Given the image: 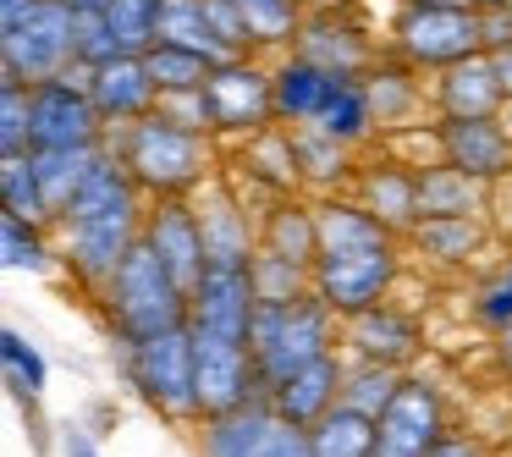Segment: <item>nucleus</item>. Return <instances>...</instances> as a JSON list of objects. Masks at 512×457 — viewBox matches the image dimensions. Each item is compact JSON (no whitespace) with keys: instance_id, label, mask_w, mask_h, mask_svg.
<instances>
[{"instance_id":"obj_1","label":"nucleus","mask_w":512,"mask_h":457,"mask_svg":"<svg viewBox=\"0 0 512 457\" xmlns=\"http://www.w3.org/2000/svg\"><path fill=\"white\" fill-rule=\"evenodd\" d=\"M144 215H149V193L138 188L133 171L122 166L116 144H105L100 155H94L89 177L78 182V193H72V199L61 204V215L50 221L61 265H67V276L78 281L89 298L111 281V270L138 248V237H144Z\"/></svg>"},{"instance_id":"obj_2","label":"nucleus","mask_w":512,"mask_h":457,"mask_svg":"<svg viewBox=\"0 0 512 457\" xmlns=\"http://www.w3.org/2000/svg\"><path fill=\"white\" fill-rule=\"evenodd\" d=\"M111 144L149 199H193L226 166L221 138L171 122L166 111H149L138 122H127L122 133H111Z\"/></svg>"},{"instance_id":"obj_3","label":"nucleus","mask_w":512,"mask_h":457,"mask_svg":"<svg viewBox=\"0 0 512 457\" xmlns=\"http://www.w3.org/2000/svg\"><path fill=\"white\" fill-rule=\"evenodd\" d=\"M94 303H100L116 347H122V342H144V336H160V331L188 325L193 292L182 287V281L166 270V259L138 237V248L111 270V281L94 292Z\"/></svg>"},{"instance_id":"obj_4","label":"nucleus","mask_w":512,"mask_h":457,"mask_svg":"<svg viewBox=\"0 0 512 457\" xmlns=\"http://www.w3.org/2000/svg\"><path fill=\"white\" fill-rule=\"evenodd\" d=\"M248 347H254L259 380H265V391H270L276 380H287L292 369L336 353V347H342V320H336L314 292L287 298V303H259Z\"/></svg>"},{"instance_id":"obj_5","label":"nucleus","mask_w":512,"mask_h":457,"mask_svg":"<svg viewBox=\"0 0 512 457\" xmlns=\"http://www.w3.org/2000/svg\"><path fill=\"white\" fill-rule=\"evenodd\" d=\"M122 375L160 419L177 424H199V369H193V331L177 325V331L144 336V342H122Z\"/></svg>"},{"instance_id":"obj_6","label":"nucleus","mask_w":512,"mask_h":457,"mask_svg":"<svg viewBox=\"0 0 512 457\" xmlns=\"http://www.w3.org/2000/svg\"><path fill=\"white\" fill-rule=\"evenodd\" d=\"M397 276H402V237L397 232L375 237V243L320 248V259H314V298L336 320H353V314L386 303Z\"/></svg>"},{"instance_id":"obj_7","label":"nucleus","mask_w":512,"mask_h":457,"mask_svg":"<svg viewBox=\"0 0 512 457\" xmlns=\"http://www.w3.org/2000/svg\"><path fill=\"white\" fill-rule=\"evenodd\" d=\"M391 56H402L419 72H446L457 61L485 50V12L479 6H424L402 0L391 17Z\"/></svg>"},{"instance_id":"obj_8","label":"nucleus","mask_w":512,"mask_h":457,"mask_svg":"<svg viewBox=\"0 0 512 457\" xmlns=\"http://www.w3.org/2000/svg\"><path fill=\"white\" fill-rule=\"evenodd\" d=\"M78 67V12L67 0H39L17 28H0V78L45 83Z\"/></svg>"},{"instance_id":"obj_9","label":"nucleus","mask_w":512,"mask_h":457,"mask_svg":"<svg viewBox=\"0 0 512 457\" xmlns=\"http://www.w3.org/2000/svg\"><path fill=\"white\" fill-rule=\"evenodd\" d=\"M204 105H210V127L221 144H243V138L276 127V72L265 56H232L204 78Z\"/></svg>"},{"instance_id":"obj_10","label":"nucleus","mask_w":512,"mask_h":457,"mask_svg":"<svg viewBox=\"0 0 512 457\" xmlns=\"http://www.w3.org/2000/svg\"><path fill=\"white\" fill-rule=\"evenodd\" d=\"M199 457H314V446L309 430L292 424L270 397H254L199 424Z\"/></svg>"},{"instance_id":"obj_11","label":"nucleus","mask_w":512,"mask_h":457,"mask_svg":"<svg viewBox=\"0 0 512 457\" xmlns=\"http://www.w3.org/2000/svg\"><path fill=\"white\" fill-rule=\"evenodd\" d=\"M34 94V149H100L111 144V127H105L100 105H94L83 67L61 72V78L28 83Z\"/></svg>"},{"instance_id":"obj_12","label":"nucleus","mask_w":512,"mask_h":457,"mask_svg":"<svg viewBox=\"0 0 512 457\" xmlns=\"http://www.w3.org/2000/svg\"><path fill=\"white\" fill-rule=\"evenodd\" d=\"M259 314V287H254V259H210L204 276L193 281V309L188 325L199 336H226L248 342Z\"/></svg>"},{"instance_id":"obj_13","label":"nucleus","mask_w":512,"mask_h":457,"mask_svg":"<svg viewBox=\"0 0 512 457\" xmlns=\"http://www.w3.org/2000/svg\"><path fill=\"white\" fill-rule=\"evenodd\" d=\"M452 430L446 419V397L430 375H402L397 397L380 408L375 419V457H424L441 435Z\"/></svg>"},{"instance_id":"obj_14","label":"nucleus","mask_w":512,"mask_h":457,"mask_svg":"<svg viewBox=\"0 0 512 457\" xmlns=\"http://www.w3.org/2000/svg\"><path fill=\"white\" fill-rule=\"evenodd\" d=\"M292 50L309 56V61H320V67H331V72H347V78H364V72L386 56L380 39H375V28H369L353 6H342V0H320V6H309Z\"/></svg>"},{"instance_id":"obj_15","label":"nucleus","mask_w":512,"mask_h":457,"mask_svg":"<svg viewBox=\"0 0 512 457\" xmlns=\"http://www.w3.org/2000/svg\"><path fill=\"white\" fill-rule=\"evenodd\" d=\"M193 369H199V413L204 419L265 397V380H259V364H254V347L248 342H226V336H199L193 331Z\"/></svg>"},{"instance_id":"obj_16","label":"nucleus","mask_w":512,"mask_h":457,"mask_svg":"<svg viewBox=\"0 0 512 457\" xmlns=\"http://www.w3.org/2000/svg\"><path fill=\"white\" fill-rule=\"evenodd\" d=\"M226 177L248 193L254 204L287 199V193H303V171H298V144H292V127L276 122L265 133L243 138V144L226 149Z\"/></svg>"},{"instance_id":"obj_17","label":"nucleus","mask_w":512,"mask_h":457,"mask_svg":"<svg viewBox=\"0 0 512 457\" xmlns=\"http://www.w3.org/2000/svg\"><path fill=\"white\" fill-rule=\"evenodd\" d=\"M441 160L496 188L512 177V127L501 116H441Z\"/></svg>"},{"instance_id":"obj_18","label":"nucleus","mask_w":512,"mask_h":457,"mask_svg":"<svg viewBox=\"0 0 512 457\" xmlns=\"http://www.w3.org/2000/svg\"><path fill=\"white\" fill-rule=\"evenodd\" d=\"M199 221H204V243H210V259H254L259 254V204L237 188L232 177H210L199 193Z\"/></svg>"},{"instance_id":"obj_19","label":"nucleus","mask_w":512,"mask_h":457,"mask_svg":"<svg viewBox=\"0 0 512 457\" xmlns=\"http://www.w3.org/2000/svg\"><path fill=\"white\" fill-rule=\"evenodd\" d=\"M144 243L166 259V270L193 292V281L210 265V243H204V221L193 199H149L144 215Z\"/></svg>"},{"instance_id":"obj_20","label":"nucleus","mask_w":512,"mask_h":457,"mask_svg":"<svg viewBox=\"0 0 512 457\" xmlns=\"http://www.w3.org/2000/svg\"><path fill=\"white\" fill-rule=\"evenodd\" d=\"M342 353L369 358V364H391V369H413V358L424 353V325L386 298L375 309L342 320Z\"/></svg>"},{"instance_id":"obj_21","label":"nucleus","mask_w":512,"mask_h":457,"mask_svg":"<svg viewBox=\"0 0 512 457\" xmlns=\"http://www.w3.org/2000/svg\"><path fill=\"white\" fill-rule=\"evenodd\" d=\"M83 83H89L111 133H122L127 122H138V116H149L160 105V89L149 78L144 56H116V61H100V67H83Z\"/></svg>"},{"instance_id":"obj_22","label":"nucleus","mask_w":512,"mask_h":457,"mask_svg":"<svg viewBox=\"0 0 512 457\" xmlns=\"http://www.w3.org/2000/svg\"><path fill=\"white\" fill-rule=\"evenodd\" d=\"M270 72H276V116L287 127H314L325 116V105L336 100V89L347 83V72H331L320 61L298 56V50L276 56Z\"/></svg>"},{"instance_id":"obj_23","label":"nucleus","mask_w":512,"mask_h":457,"mask_svg":"<svg viewBox=\"0 0 512 457\" xmlns=\"http://www.w3.org/2000/svg\"><path fill=\"white\" fill-rule=\"evenodd\" d=\"M342 380H347V353L336 347V353L314 358V364L292 369L287 380H276V386L265 391L270 402H276L281 413H287L292 424H303V430H314V424L325 419V413L342 402Z\"/></svg>"},{"instance_id":"obj_24","label":"nucleus","mask_w":512,"mask_h":457,"mask_svg":"<svg viewBox=\"0 0 512 457\" xmlns=\"http://www.w3.org/2000/svg\"><path fill=\"white\" fill-rule=\"evenodd\" d=\"M430 105H435V116H501L507 89H501V72H496V61H490V50L435 72Z\"/></svg>"},{"instance_id":"obj_25","label":"nucleus","mask_w":512,"mask_h":457,"mask_svg":"<svg viewBox=\"0 0 512 457\" xmlns=\"http://www.w3.org/2000/svg\"><path fill=\"white\" fill-rule=\"evenodd\" d=\"M353 199L364 204V210H375L391 232L408 237L413 226H419V171L402 166V160H391V155L375 160V166H358Z\"/></svg>"},{"instance_id":"obj_26","label":"nucleus","mask_w":512,"mask_h":457,"mask_svg":"<svg viewBox=\"0 0 512 457\" xmlns=\"http://www.w3.org/2000/svg\"><path fill=\"white\" fill-rule=\"evenodd\" d=\"M259 248L281 254V259H298V265H314L320 259V215H314V199L287 193V199L259 204Z\"/></svg>"},{"instance_id":"obj_27","label":"nucleus","mask_w":512,"mask_h":457,"mask_svg":"<svg viewBox=\"0 0 512 457\" xmlns=\"http://www.w3.org/2000/svg\"><path fill=\"white\" fill-rule=\"evenodd\" d=\"M364 89H369V105H375L380 133H397V127L419 122V111H424V78H419V67H408L402 56H380L375 67L364 72Z\"/></svg>"},{"instance_id":"obj_28","label":"nucleus","mask_w":512,"mask_h":457,"mask_svg":"<svg viewBox=\"0 0 512 457\" xmlns=\"http://www.w3.org/2000/svg\"><path fill=\"white\" fill-rule=\"evenodd\" d=\"M292 144H298L303 188H309L314 199H325V193H353V177H358L353 144L320 133V127H292Z\"/></svg>"},{"instance_id":"obj_29","label":"nucleus","mask_w":512,"mask_h":457,"mask_svg":"<svg viewBox=\"0 0 512 457\" xmlns=\"http://www.w3.org/2000/svg\"><path fill=\"white\" fill-rule=\"evenodd\" d=\"M408 243L419 248L430 265H468L474 254H485L490 232L479 215H430L408 232Z\"/></svg>"},{"instance_id":"obj_30","label":"nucleus","mask_w":512,"mask_h":457,"mask_svg":"<svg viewBox=\"0 0 512 457\" xmlns=\"http://www.w3.org/2000/svg\"><path fill=\"white\" fill-rule=\"evenodd\" d=\"M160 39L166 45H188L199 56H210L215 67L232 61V45L215 34V17H210V0H160ZM155 39V45H160Z\"/></svg>"},{"instance_id":"obj_31","label":"nucleus","mask_w":512,"mask_h":457,"mask_svg":"<svg viewBox=\"0 0 512 457\" xmlns=\"http://www.w3.org/2000/svg\"><path fill=\"white\" fill-rule=\"evenodd\" d=\"M479 210H485V182H474L468 171L446 166V160L419 166V221H430V215H479Z\"/></svg>"},{"instance_id":"obj_32","label":"nucleus","mask_w":512,"mask_h":457,"mask_svg":"<svg viewBox=\"0 0 512 457\" xmlns=\"http://www.w3.org/2000/svg\"><path fill=\"white\" fill-rule=\"evenodd\" d=\"M243 12V28H248V45L254 56H287L298 45V28H303V0H237Z\"/></svg>"},{"instance_id":"obj_33","label":"nucleus","mask_w":512,"mask_h":457,"mask_svg":"<svg viewBox=\"0 0 512 457\" xmlns=\"http://www.w3.org/2000/svg\"><path fill=\"white\" fill-rule=\"evenodd\" d=\"M0 265L28 270V276H45L50 265H61L50 221H28V215H12V210L0 215Z\"/></svg>"},{"instance_id":"obj_34","label":"nucleus","mask_w":512,"mask_h":457,"mask_svg":"<svg viewBox=\"0 0 512 457\" xmlns=\"http://www.w3.org/2000/svg\"><path fill=\"white\" fill-rule=\"evenodd\" d=\"M0 375H6V391H12L17 402H45V386H50V364L45 353H39L34 342H28L17 325H6L0 331Z\"/></svg>"},{"instance_id":"obj_35","label":"nucleus","mask_w":512,"mask_h":457,"mask_svg":"<svg viewBox=\"0 0 512 457\" xmlns=\"http://www.w3.org/2000/svg\"><path fill=\"white\" fill-rule=\"evenodd\" d=\"M309 446H314V457H375V419L336 402L309 430Z\"/></svg>"},{"instance_id":"obj_36","label":"nucleus","mask_w":512,"mask_h":457,"mask_svg":"<svg viewBox=\"0 0 512 457\" xmlns=\"http://www.w3.org/2000/svg\"><path fill=\"white\" fill-rule=\"evenodd\" d=\"M314 127H320V133H331V138H342V144H353V149H358V144H369V138L380 133V122H375V105H369L364 78H347Z\"/></svg>"},{"instance_id":"obj_37","label":"nucleus","mask_w":512,"mask_h":457,"mask_svg":"<svg viewBox=\"0 0 512 457\" xmlns=\"http://www.w3.org/2000/svg\"><path fill=\"white\" fill-rule=\"evenodd\" d=\"M144 61H149V78H155L160 94H193V89H204V78L215 72L210 56H199V50H188V45H166V39L149 45Z\"/></svg>"},{"instance_id":"obj_38","label":"nucleus","mask_w":512,"mask_h":457,"mask_svg":"<svg viewBox=\"0 0 512 457\" xmlns=\"http://www.w3.org/2000/svg\"><path fill=\"white\" fill-rule=\"evenodd\" d=\"M100 149H28V155H34V171H39V188H45V199H50V215H61V204L78 193V182L89 177Z\"/></svg>"},{"instance_id":"obj_39","label":"nucleus","mask_w":512,"mask_h":457,"mask_svg":"<svg viewBox=\"0 0 512 457\" xmlns=\"http://www.w3.org/2000/svg\"><path fill=\"white\" fill-rule=\"evenodd\" d=\"M402 375L408 369H391V364H369V358H347V380H342V402L358 413H369V419H380V408H386L391 397H397Z\"/></svg>"},{"instance_id":"obj_40","label":"nucleus","mask_w":512,"mask_h":457,"mask_svg":"<svg viewBox=\"0 0 512 457\" xmlns=\"http://www.w3.org/2000/svg\"><path fill=\"white\" fill-rule=\"evenodd\" d=\"M0 199L12 215H28V221H56L50 215V199L39 188V171H34V155H6L0 160Z\"/></svg>"},{"instance_id":"obj_41","label":"nucleus","mask_w":512,"mask_h":457,"mask_svg":"<svg viewBox=\"0 0 512 457\" xmlns=\"http://www.w3.org/2000/svg\"><path fill=\"white\" fill-rule=\"evenodd\" d=\"M34 149V94L28 83L0 78V160Z\"/></svg>"},{"instance_id":"obj_42","label":"nucleus","mask_w":512,"mask_h":457,"mask_svg":"<svg viewBox=\"0 0 512 457\" xmlns=\"http://www.w3.org/2000/svg\"><path fill=\"white\" fill-rule=\"evenodd\" d=\"M254 287H259V303H287V298H303L314 292V265H298V259H281V254H254Z\"/></svg>"},{"instance_id":"obj_43","label":"nucleus","mask_w":512,"mask_h":457,"mask_svg":"<svg viewBox=\"0 0 512 457\" xmlns=\"http://www.w3.org/2000/svg\"><path fill=\"white\" fill-rule=\"evenodd\" d=\"M105 17H111V28H116L127 56H144L160 39V0H111Z\"/></svg>"},{"instance_id":"obj_44","label":"nucleus","mask_w":512,"mask_h":457,"mask_svg":"<svg viewBox=\"0 0 512 457\" xmlns=\"http://www.w3.org/2000/svg\"><path fill=\"white\" fill-rule=\"evenodd\" d=\"M116 56H127V50H122V39H116L111 17L105 12L78 17V67H100V61H116Z\"/></svg>"},{"instance_id":"obj_45","label":"nucleus","mask_w":512,"mask_h":457,"mask_svg":"<svg viewBox=\"0 0 512 457\" xmlns=\"http://www.w3.org/2000/svg\"><path fill=\"white\" fill-rule=\"evenodd\" d=\"M474 320H479V325H490V331L512 325V265L501 270V276H490L485 287H479V298H474Z\"/></svg>"},{"instance_id":"obj_46","label":"nucleus","mask_w":512,"mask_h":457,"mask_svg":"<svg viewBox=\"0 0 512 457\" xmlns=\"http://www.w3.org/2000/svg\"><path fill=\"white\" fill-rule=\"evenodd\" d=\"M155 111H166L171 122H182V127H199V133H215L210 127V105H204V89H193V94H160V105Z\"/></svg>"},{"instance_id":"obj_47","label":"nucleus","mask_w":512,"mask_h":457,"mask_svg":"<svg viewBox=\"0 0 512 457\" xmlns=\"http://www.w3.org/2000/svg\"><path fill=\"white\" fill-rule=\"evenodd\" d=\"M424 457H490V446L479 441L474 430H446V435H441V441H435Z\"/></svg>"},{"instance_id":"obj_48","label":"nucleus","mask_w":512,"mask_h":457,"mask_svg":"<svg viewBox=\"0 0 512 457\" xmlns=\"http://www.w3.org/2000/svg\"><path fill=\"white\" fill-rule=\"evenodd\" d=\"M61 452H67V457H105V452H100V441H94L89 430H78V424H72V430L61 435Z\"/></svg>"},{"instance_id":"obj_49","label":"nucleus","mask_w":512,"mask_h":457,"mask_svg":"<svg viewBox=\"0 0 512 457\" xmlns=\"http://www.w3.org/2000/svg\"><path fill=\"white\" fill-rule=\"evenodd\" d=\"M490 353H496V369L512 380V325H501V331H496V342H490Z\"/></svg>"},{"instance_id":"obj_50","label":"nucleus","mask_w":512,"mask_h":457,"mask_svg":"<svg viewBox=\"0 0 512 457\" xmlns=\"http://www.w3.org/2000/svg\"><path fill=\"white\" fill-rule=\"evenodd\" d=\"M490 61H496L501 89H507V105H512V39H507V45H496V50H490Z\"/></svg>"},{"instance_id":"obj_51","label":"nucleus","mask_w":512,"mask_h":457,"mask_svg":"<svg viewBox=\"0 0 512 457\" xmlns=\"http://www.w3.org/2000/svg\"><path fill=\"white\" fill-rule=\"evenodd\" d=\"M67 6H72V12H78V17H89V12H105L111 0H67Z\"/></svg>"},{"instance_id":"obj_52","label":"nucleus","mask_w":512,"mask_h":457,"mask_svg":"<svg viewBox=\"0 0 512 457\" xmlns=\"http://www.w3.org/2000/svg\"><path fill=\"white\" fill-rule=\"evenodd\" d=\"M474 6H479V12H507L512 0H474Z\"/></svg>"},{"instance_id":"obj_53","label":"nucleus","mask_w":512,"mask_h":457,"mask_svg":"<svg viewBox=\"0 0 512 457\" xmlns=\"http://www.w3.org/2000/svg\"><path fill=\"white\" fill-rule=\"evenodd\" d=\"M424 6H474V0H424Z\"/></svg>"},{"instance_id":"obj_54","label":"nucleus","mask_w":512,"mask_h":457,"mask_svg":"<svg viewBox=\"0 0 512 457\" xmlns=\"http://www.w3.org/2000/svg\"><path fill=\"white\" fill-rule=\"evenodd\" d=\"M303 6H320V0H303Z\"/></svg>"}]
</instances>
